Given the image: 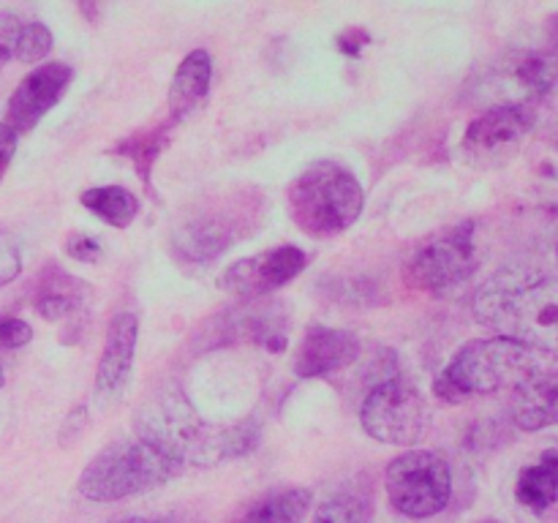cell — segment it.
Segmentation results:
<instances>
[{
	"label": "cell",
	"mask_w": 558,
	"mask_h": 523,
	"mask_svg": "<svg viewBox=\"0 0 558 523\" xmlns=\"http://www.w3.org/2000/svg\"><path fill=\"white\" fill-rule=\"evenodd\" d=\"M134 430L136 439L156 447L180 466H216L245 455L259 441V428L254 423H238L229 428L205 425L180 390L153 396L136 412Z\"/></svg>",
	"instance_id": "cell-1"
},
{
	"label": "cell",
	"mask_w": 558,
	"mask_h": 523,
	"mask_svg": "<svg viewBox=\"0 0 558 523\" xmlns=\"http://www.w3.org/2000/svg\"><path fill=\"white\" fill-rule=\"evenodd\" d=\"M474 319L499 338L558 352V278L499 276L474 297Z\"/></svg>",
	"instance_id": "cell-2"
},
{
	"label": "cell",
	"mask_w": 558,
	"mask_h": 523,
	"mask_svg": "<svg viewBox=\"0 0 558 523\" xmlns=\"http://www.w3.org/2000/svg\"><path fill=\"white\" fill-rule=\"evenodd\" d=\"M548 374V354L510 338H480L466 343L447 368L436 376L434 392L445 403H463L472 396L518 390L526 381Z\"/></svg>",
	"instance_id": "cell-3"
},
{
	"label": "cell",
	"mask_w": 558,
	"mask_h": 523,
	"mask_svg": "<svg viewBox=\"0 0 558 523\" xmlns=\"http://www.w3.org/2000/svg\"><path fill=\"white\" fill-rule=\"evenodd\" d=\"M363 185L336 161H316L292 180L287 205L292 221L311 238H336L363 212Z\"/></svg>",
	"instance_id": "cell-4"
},
{
	"label": "cell",
	"mask_w": 558,
	"mask_h": 523,
	"mask_svg": "<svg viewBox=\"0 0 558 523\" xmlns=\"http://www.w3.org/2000/svg\"><path fill=\"white\" fill-rule=\"evenodd\" d=\"M180 472L183 466L178 461L134 436L114 441L87 463L80 474V494L90 501H120L147 494Z\"/></svg>",
	"instance_id": "cell-5"
},
{
	"label": "cell",
	"mask_w": 558,
	"mask_h": 523,
	"mask_svg": "<svg viewBox=\"0 0 558 523\" xmlns=\"http://www.w3.org/2000/svg\"><path fill=\"white\" fill-rule=\"evenodd\" d=\"M477 265V223L461 221L414 248V254L403 262V281L420 292L439 294L469 281Z\"/></svg>",
	"instance_id": "cell-6"
},
{
	"label": "cell",
	"mask_w": 558,
	"mask_h": 523,
	"mask_svg": "<svg viewBox=\"0 0 558 523\" xmlns=\"http://www.w3.org/2000/svg\"><path fill=\"white\" fill-rule=\"evenodd\" d=\"M390 504L403 518H434L450 504L452 474L445 458L434 450H407L385 472Z\"/></svg>",
	"instance_id": "cell-7"
},
{
	"label": "cell",
	"mask_w": 558,
	"mask_h": 523,
	"mask_svg": "<svg viewBox=\"0 0 558 523\" xmlns=\"http://www.w3.org/2000/svg\"><path fill=\"white\" fill-rule=\"evenodd\" d=\"M360 423L371 439L392 447H412L423 439L428 412L417 387L390 376L365 396Z\"/></svg>",
	"instance_id": "cell-8"
},
{
	"label": "cell",
	"mask_w": 558,
	"mask_h": 523,
	"mask_svg": "<svg viewBox=\"0 0 558 523\" xmlns=\"http://www.w3.org/2000/svg\"><path fill=\"white\" fill-rule=\"evenodd\" d=\"M534 123H537V112L532 104H501L469 123L461 147L469 161L477 167H501L521 150Z\"/></svg>",
	"instance_id": "cell-9"
},
{
	"label": "cell",
	"mask_w": 558,
	"mask_h": 523,
	"mask_svg": "<svg viewBox=\"0 0 558 523\" xmlns=\"http://www.w3.org/2000/svg\"><path fill=\"white\" fill-rule=\"evenodd\" d=\"M303 270L305 251H300L298 245H278V248L262 251V254L229 265L218 283L223 292L234 294V297L256 300L281 289Z\"/></svg>",
	"instance_id": "cell-10"
},
{
	"label": "cell",
	"mask_w": 558,
	"mask_h": 523,
	"mask_svg": "<svg viewBox=\"0 0 558 523\" xmlns=\"http://www.w3.org/2000/svg\"><path fill=\"white\" fill-rule=\"evenodd\" d=\"M74 69L69 63H44L36 65L25 80L11 93L9 107H5V125L14 134H31L38 123L54 109V104L65 96Z\"/></svg>",
	"instance_id": "cell-11"
},
{
	"label": "cell",
	"mask_w": 558,
	"mask_h": 523,
	"mask_svg": "<svg viewBox=\"0 0 558 523\" xmlns=\"http://www.w3.org/2000/svg\"><path fill=\"white\" fill-rule=\"evenodd\" d=\"M136 338H140V321L129 311H120L112 316L107 327V341H104L101 360L96 370V398L98 403H109L120 396V390L129 381L134 368Z\"/></svg>",
	"instance_id": "cell-12"
},
{
	"label": "cell",
	"mask_w": 558,
	"mask_h": 523,
	"mask_svg": "<svg viewBox=\"0 0 558 523\" xmlns=\"http://www.w3.org/2000/svg\"><path fill=\"white\" fill-rule=\"evenodd\" d=\"M360 357V341L349 330L314 325L305 330L294 357V374L303 379H319L349 368Z\"/></svg>",
	"instance_id": "cell-13"
},
{
	"label": "cell",
	"mask_w": 558,
	"mask_h": 523,
	"mask_svg": "<svg viewBox=\"0 0 558 523\" xmlns=\"http://www.w3.org/2000/svg\"><path fill=\"white\" fill-rule=\"evenodd\" d=\"M36 311L47 321H63L65 330L82 332L90 314V287L60 267H49L36 287Z\"/></svg>",
	"instance_id": "cell-14"
},
{
	"label": "cell",
	"mask_w": 558,
	"mask_h": 523,
	"mask_svg": "<svg viewBox=\"0 0 558 523\" xmlns=\"http://www.w3.org/2000/svg\"><path fill=\"white\" fill-rule=\"evenodd\" d=\"M234 243V232L221 218H194L174 232V254L183 262L207 265Z\"/></svg>",
	"instance_id": "cell-15"
},
{
	"label": "cell",
	"mask_w": 558,
	"mask_h": 523,
	"mask_svg": "<svg viewBox=\"0 0 558 523\" xmlns=\"http://www.w3.org/2000/svg\"><path fill=\"white\" fill-rule=\"evenodd\" d=\"M512 423L521 430H543L558 423V387L554 374H543L512 390Z\"/></svg>",
	"instance_id": "cell-16"
},
{
	"label": "cell",
	"mask_w": 558,
	"mask_h": 523,
	"mask_svg": "<svg viewBox=\"0 0 558 523\" xmlns=\"http://www.w3.org/2000/svg\"><path fill=\"white\" fill-rule=\"evenodd\" d=\"M518 504L532 512H548L558 501V447L545 450L532 466L518 474L515 483Z\"/></svg>",
	"instance_id": "cell-17"
},
{
	"label": "cell",
	"mask_w": 558,
	"mask_h": 523,
	"mask_svg": "<svg viewBox=\"0 0 558 523\" xmlns=\"http://www.w3.org/2000/svg\"><path fill=\"white\" fill-rule=\"evenodd\" d=\"M210 80H213V60L207 54V49H194L191 54H185L183 63H180L178 74L172 80V112H174V123L180 118L191 112L202 98L207 96L210 90Z\"/></svg>",
	"instance_id": "cell-18"
},
{
	"label": "cell",
	"mask_w": 558,
	"mask_h": 523,
	"mask_svg": "<svg viewBox=\"0 0 558 523\" xmlns=\"http://www.w3.org/2000/svg\"><path fill=\"white\" fill-rule=\"evenodd\" d=\"M374 496L363 483L332 490L316 510L314 523H374Z\"/></svg>",
	"instance_id": "cell-19"
},
{
	"label": "cell",
	"mask_w": 558,
	"mask_h": 523,
	"mask_svg": "<svg viewBox=\"0 0 558 523\" xmlns=\"http://www.w3.org/2000/svg\"><path fill=\"white\" fill-rule=\"evenodd\" d=\"M314 504L311 488H281L262 496L245 512L243 523H303Z\"/></svg>",
	"instance_id": "cell-20"
},
{
	"label": "cell",
	"mask_w": 558,
	"mask_h": 523,
	"mask_svg": "<svg viewBox=\"0 0 558 523\" xmlns=\"http://www.w3.org/2000/svg\"><path fill=\"white\" fill-rule=\"evenodd\" d=\"M82 207L90 210L93 216L101 218L104 223L114 229L131 227L136 216H140V199L131 194L123 185H98V188L82 191L80 196Z\"/></svg>",
	"instance_id": "cell-21"
},
{
	"label": "cell",
	"mask_w": 558,
	"mask_h": 523,
	"mask_svg": "<svg viewBox=\"0 0 558 523\" xmlns=\"http://www.w3.org/2000/svg\"><path fill=\"white\" fill-rule=\"evenodd\" d=\"M174 120H169L167 125H158V129L150 131H136L129 139H123L118 145V150H123L120 156H129L134 161L136 172H140L142 180L150 178V167L158 156H161L163 145H167V129H172Z\"/></svg>",
	"instance_id": "cell-22"
},
{
	"label": "cell",
	"mask_w": 558,
	"mask_h": 523,
	"mask_svg": "<svg viewBox=\"0 0 558 523\" xmlns=\"http://www.w3.org/2000/svg\"><path fill=\"white\" fill-rule=\"evenodd\" d=\"M515 76L529 93L545 96L558 82V58L554 52H529L518 60Z\"/></svg>",
	"instance_id": "cell-23"
},
{
	"label": "cell",
	"mask_w": 558,
	"mask_h": 523,
	"mask_svg": "<svg viewBox=\"0 0 558 523\" xmlns=\"http://www.w3.org/2000/svg\"><path fill=\"white\" fill-rule=\"evenodd\" d=\"M49 49H52V33H49V27L44 22H25L20 31V38H16L14 60H20L25 65L41 63L49 54Z\"/></svg>",
	"instance_id": "cell-24"
},
{
	"label": "cell",
	"mask_w": 558,
	"mask_h": 523,
	"mask_svg": "<svg viewBox=\"0 0 558 523\" xmlns=\"http://www.w3.org/2000/svg\"><path fill=\"white\" fill-rule=\"evenodd\" d=\"M33 341V327L16 316H0V357Z\"/></svg>",
	"instance_id": "cell-25"
},
{
	"label": "cell",
	"mask_w": 558,
	"mask_h": 523,
	"mask_svg": "<svg viewBox=\"0 0 558 523\" xmlns=\"http://www.w3.org/2000/svg\"><path fill=\"white\" fill-rule=\"evenodd\" d=\"M22 25H25V20L20 14H14V11H0V65L14 60V47Z\"/></svg>",
	"instance_id": "cell-26"
},
{
	"label": "cell",
	"mask_w": 558,
	"mask_h": 523,
	"mask_svg": "<svg viewBox=\"0 0 558 523\" xmlns=\"http://www.w3.org/2000/svg\"><path fill=\"white\" fill-rule=\"evenodd\" d=\"M22 270V254L20 245L11 234H5L0 229V287H5L9 281H14Z\"/></svg>",
	"instance_id": "cell-27"
},
{
	"label": "cell",
	"mask_w": 558,
	"mask_h": 523,
	"mask_svg": "<svg viewBox=\"0 0 558 523\" xmlns=\"http://www.w3.org/2000/svg\"><path fill=\"white\" fill-rule=\"evenodd\" d=\"M65 254L76 262H87V265H93V262L101 259L104 248H101V243L93 238V234L76 232V234H71L69 243H65Z\"/></svg>",
	"instance_id": "cell-28"
},
{
	"label": "cell",
	"mask_w": 558,
	"mask_h": 523,
	"mask_svg": "<svg viewBox=\"0 0 558 523\" xmlns=\"http://www.w3.org/2000/svg\"><path fill=\"white\" fill-rule=\"evenodd\" d=\"M16 153V134L5 123H0V180H3L5 169L11 167V158Z\"/></svg>",
	"instance_id": "cell-29"
},
{
	"label": "cell",
	"mask_w": 558,
	"mask_h": 523,
	"mask_svg": "<svg viewBox=\"0 0 558 523\" xmlns=\"http://www.w3.org/2000/svg\"><path fill=\"white\" fill-rule=\"evenodd\" d=\"M365 41H368V33L360 31V27H352V31H347L341 38H338V49L352 54V58H357V54L363 52Z\"/></svg>",
	"instance_id": "cell-30"
},
{
	"label": "cell",
	"mask_w": 558,
	"mask_h": 523,
	"mask_svg": "<svg viewBox=\"0 0 558 523\" xmlns=\"http://www.w3.org/2000/svg\"><path fill=\"white\" fill-rule=\"evenodd\" d=\"M120 523H174V521H169V518H125V521Z\"/></svg>",
	"instance_id": "cell-31"
},
{
	"label": "cell",
	"mask_w": 558,
	"mask_h": 523,
	"mask_svg": "<svg viewBox=\"0 0 558 523\" xmlns=\"http://www.w3.org/2000/svg\"><path fill=\"white\" fill-rule=\"evenodd\" d=\"M5 385V376H3V370H0V387Z\"/></svg>",
	"instance_id": "cell-32"
},
{
	"label": "cell",
	"mask_w": 558,
	"mask_h": 523,
	"mask_svg": "<svg viewBox=\"0 0 558 523\" xmlns=\"http://www.w3.org/2000/svg\"><path fill=\"white\" fill-rule=\"evenodd\" d=\"M554 381H556V387H558V374H554Z\"/></svg>",
	"instance_id": "cell-33"
},
{
	"label": "cell",
	"mask_w": 558,
	"mask_h": 523,
	"mask_svg": "<svg viewBox=\"0 0 558 523\" xmlns=\"http://www.w3.org/2000/svg\"><path fill=\"white\" fill-rule=\"evenodd\" d=\"M556 256H558V245H556Z\"/></svg>",
	"instance_id": "cell-34"
},
{
	"label": "cell",
	"mask_w": 558,
	"mask_h": 523,
	"mask_svg": "<svg viewBox=\"0 0 558 523\" xmlns=\"http://www.w3.org/2000/svg\"><path fill=\"white\" fill-rule=\"evenodd\" d=\"M0 69H3V65H0Z\"/></svg>",
	"instance_id": "cell-35"
}]
</instances>
